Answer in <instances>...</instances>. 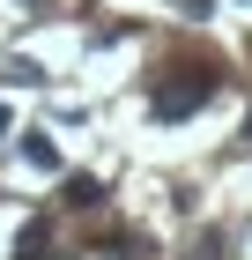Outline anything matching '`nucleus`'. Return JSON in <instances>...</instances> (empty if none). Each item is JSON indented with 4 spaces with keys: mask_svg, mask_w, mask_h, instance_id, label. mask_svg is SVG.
<instances>
[{
    "mask_svg": "<svg viewBox=\"0 0 252 260\" xmlns=\"http://www.w3.org/2000/svg\"><path fill=\"white\" fill-rule=\"evenodd\" d=\"M22 260H45V223H30V231H22Z\"/></svg>",
    "mask_w": 252,
    "mask_h": 260,
    "instance_id": "nucleus-4",
    "label": "nucleus"
},
{
    "mask_svg": "<svg viewBox=\"0 0 252 260\" xmlns=\"http://www.w3.org/2000/svg\"><path fill=\"white\" fill-rule=\"evenodd\" d=\"M22 156L38 164V171H59V149H52V141H45V134H22Z\"/></svg>",
    "mask_w": 252,
    "mask_h": 260,
    "instance_id": "nucleus-2",
    "label": "nucleus"
},
{
    "mask_svg": "<svg viewBox=\"0 0 252 260\" xmlns=\"http://www.w3.org/2000/svg\"><path fill=\"white\" fill-rule=\"evenodd\" d=\"M0 134H8V104H0Z\"/></svg>",
    "mask_w": 252,
    "mask_h": 260,
    "instance_id": "nucleus-5",
    "label": "nucleus"
},
{
    "mask_svg": "<svg viewBox=\"0 0 252 260\" xmlns=\"http://www.w3.org/2000/svg\"><path fill=\"white\" fill-rule=\"evenodd\" d=\"M208 97H215V75H186V82H163V89H156V119H186V112H200Z\"/></svg>",
    "mask_w": 252,
    "mask_h": 260,
    "instance_id": "nucleus-1",
    "label": "nucleus"
},
{
    "mask_svg": "<svg viewBox=\"0 0 252 260\" xmlns=\"http://www.w3.org/2000/svg\"><path fill=\"white\" fill-rule=\"evenodd\" d=\"M97 201H104L97 179H67V208H97Z\"/></svg>",
    "mask_w": 252,
    "mask_h": 260,
    "instance_id": "nucleus-3",
    "label": "nucleus"
}]
</instances>
